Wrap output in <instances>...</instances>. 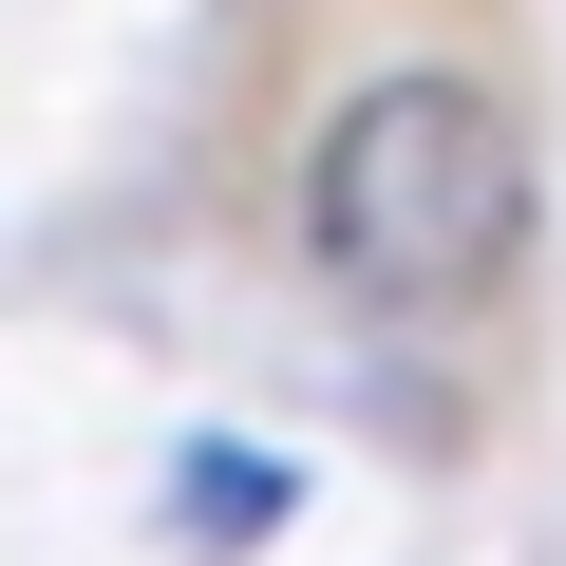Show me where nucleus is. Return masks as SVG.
I'll list each match as a JSON object with an SVG mask.
<instances>
[{"label":"nucleus","mask_w":566,"mask_h":566,"mask_svg":"<svg viewBox=\"0 0 566 566\" xmlns=\"http://www.w3.org/2000/svg\"><path fill=\"white\" fill-rule=\"evenodd\" d=\"M303 245H322L340 303L453 322V303H491L510 245H528V133H510L472 76L397 57V76H359V95L322 114V151H303Z\"/></svg>","instance_id":"f257e3e1"},{"label":"nucleus","mask_w":566,"mask_h":566,"mask_svg":"<svg viewBox=\"0 0 566 566\" xmlns=\"http://www.w3.org/2000/svg\"><path fill=\"white\" fill-rule=\"evenodd\" d=\"M189 528H208V547H227V528H283V472H208V491H189Z\"/></svg>","instance_id":"f03ea898"}]
</instances>
